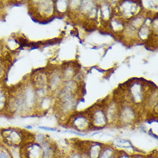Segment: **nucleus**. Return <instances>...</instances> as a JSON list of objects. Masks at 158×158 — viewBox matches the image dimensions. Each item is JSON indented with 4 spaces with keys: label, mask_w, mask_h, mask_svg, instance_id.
I'll return each mask as SVG.
<instances>
[{
    "label": "nucleus",
    "mask_w": 158,
    "mask_h": 158,
    "mask_svg": "<svg viewBox=\"0 0 158 158\" xmlns=\"http://www.w3.org/2000/svg\"><path fill=\"white\" fill-rule=\"evenodd\" d=\"M64 81L62 79L60 68H54L49 72H48V90L51 95L56 97Z\"/></svg>",
    "instance_id": "9"
},
{
    "label": "nucleus",
    "mask_w": 158,
    "mask_h": 158,
    "mask_svg": "<svg viewBox=\"0 0 158 158\" xmlns=\"http://www.w3.org/2000/svg\"><path fill=\"white\" fill-rule=\"evenodd\" d=\"M118 141H116V144L118 148H121V149H124V148H128V147H131L132 148V145L131 143H130L129 140H124V139H117Z\"/></svg>",
    "instance_id": "20"
},
{
    "label": "nucleus",
    "mask_w": 158,
    "mask_h": 158,
    "mask_svg": "<svg viewBox=\"0 0 158 158\" xmlns=\"http://www.w3.org/2000/svg\"><path fill=\"white\" fill-rule=\"evenodd\" d=\"M132 158H145V155L136 153V154H132Z\"/></svg>",
    "instance_id": "23"
},
{
    "label": "nucleus",
    "mask_w": 158,
    "mask_h": 158,
    "mask_svg": "<svg viewBox=\"0 0 158 158\" xmlns=\"http://www.w3.org/2000/svg\"><path fill=\"white\" fill-rule=\"evenodd\" d=\"M35 135L16 127L0 129V143L10 150L19 149L26 142L35 141Z\"/></svg>",
    "instance_id": "2"
},
{
    "label": "nucleus",
    "mask_w": 158,
    "mask_h": 158,
    "mask_svg": "<svg viewBox=\"0 0 158 158\" xmlns=\"http://www.w3.org/2000/svg\"><path fill=\"white\" fill-rule=\"evenodd\" d=\"M113 16V8L110 2H102L98 4V18L99 23L107 26L109 21Z\"/></svg>",
    "instance_id": "12"
},
{
    "label": "nucleus",
    "mask_w": 158,
    "mask_h": 158,
    "mask_svg": "<svg viewBox=\"0 0 158 158\" xmlns=\"http://www.w3.org/2000/svg\"><path fill=\"white\" fill-rule=\"evenodd\" d=\"M19 158H43L41 144L35 141L26 142L18 149Z\"/></svg>",
    "instance_id": "8"
},
{
    "label": "nucleus",
    "mask_w": 158,
    "mask_h": 158,
    "mask_svg": "<svg viewBox=\"0 0 158 158\" xmlns=\"http://www.w3.org/2000/svg\"><path fill=\"white\" fill-rule=\"evenodd\" d=\"M55 101H56V97L51 94H48L47 96L40 98L36 104L35 112H41V113L46 112L52 106H54Z\"/></svg>",
    "instance_id": "14"
},
{
    "label": "nucleus",
    "mask_w": 158,
    "mask_h": 158,
    "mask_svg": "<svg viewBox=\"0 0 158 158\" xmlns=\"http://www.w3.org/2000/svg\"><path fill=\"white\" fill-rule=\"evenodd\" d=\"M145 158H158L157 150H154L150 154L145 155Z\"/></svg>",
    "instance_id": "22"
},
{
    "label": "nucleus",
    "mask_w": 158,
    "mask_h": 158,
    "mask_svg": "<svg viewBox=\"0 0 158 158\" xmlns=\"http://www.w3.org/2000/svg\"><path fill=\"white\" fill-rule=\"evenodd\" d=\"M155 85L152 87L154 88ZM121 92L118 94H113L114 98L118 102H127L134 106L142 109L143 106L148 94L152 90L146 81L140 79H132L127 81L124 85H120Z\"/></svg>",
    "instance_id": "1"
},
{
    "label": "nucleus",
    "mask_w": 158,
    "mask_h": 158,
    "mask_svg": "<svg viewBox=\"0 0 158 158\" xmlns=\"http://www.w3.org/2000/svg\"><path fill=\"white\" fill-rule=\"evenodd\" d=\"M35 141L39 143L43 152V158H56L58 153V149L56 143L50 140L48 137L43 134L35 135Z\"/></svg>",
    "instance_id": "10"
},
{
    "label": "nucleus",
    "mask_w": 158,
    "mask_h": 158,
    "mask_svg": "<svg viewBox=\"0 0 158 158\" xmlns=\"http://www.w3.org/2000/svg\"><path fill=\"white\" fill-rule=\"evenodd\" d=\"M117 158H132V155L130 154L127 151H125L124 150H118V149Z\"/></svg>",
    "instance_id": "21"
},
{
    "label": "nucleus",
    "mask_w": 158,
    "mask_h": 158,
    "mask_svg": "<svg viewBox=\"0 0 158 158\" xmlns=\"http://www.w3.org/2000/svg\"><path fill=\"white\" fill-rule=\"evenodd\" d=\"M55 14L64 16L69 12V1H55Z\"/></svg>",
    "instance_id": "18"
},
{
    "label": "nucleus",
    "mask_w": 158,
    "mask_h": 158,
    "mask_svg": "<svg viewBox=\"0 0 158 158\" xmlns=\"http://www.w3.org/2000/svg\"><path fill=\"white\" fill-rule=\"evenodd\" d=\"M119 103V111H118V117L117 124L120 126H129L134 124L139 118L140 115V108L134 106L133 105L127 102Z\"/></svg>",
    "instance_id": "5"
},
{
    "label": "nucleus",
    "mask_w": 158,
    "mask_h": 158,
    "mask_svg": "<svg viewBox=\"0 0 158 158\" xmlns=\"http://www.w3.org/2000/svg\"><path fill=\"white\" fill-rule=\"evenodd\" d=\"M0 158H13L11 150L0 143Z\"/></svg>",
    "instance_id": "19"
},
{
    "label": "nucleus",
    "mask_w": 158,
    "mask_h": 158,
    "mask_svg": "<svg viewBox=\"0 0 158 158\" xmlns=\"http://www.w3.org/2000/svg\"><path fill=\"white\" fill-rule=\"evenodd\" d=\"M119 111V103L115 98L105 99V112L108 124H117Z\"/></svg>",
    "instance_id": "11"
},
{
    "label": "nucleus",
    "mask_w": 158,
    "mask_h": 158,
    "mask_svg": "<svg viewBox=\"0 0 158 158\" xmlns=\"http://www.w3.org/2000/svg\"><path fill=\"white\" fill-rule=\"evenodd\" d=\"M142 10V4L137 1H121L113 9V15L120 17L124 22H128L141 13Z\"/></svg>",
    "instance_id": "4"
},
{
    "label": "nucleus",
    "mask_w": 158,
    "mask_h": 158,
    "mask_svg": "<svg viewBox=\"0 0 158 158\" xmlns=\"http://www.w3.org/2000/svg\"><path fill=\"white\" fill-rule=\"evenodd\" d=\"M118 149L111 144H105L98 158H117Z\"/></svg>",
    "instance_id": "17"
},
{
    "label": "nucleus",
    "mask_w": 158,
    "mask_h": 158,
    "mask_svg": "<svg viewBox=\"0 0 158 158\" xmlns=\"http://www.w3.org/2000/svg\"><path fill=\"white\" fill-rule=\"evenodd\" d=\"M85 112L89 118L92 130H100L108 125L105 112V100L101 101L99 105L97 103L92 106Z\"/></svg>",
    "instance_id": "6"
},
{
    "label": "nucleus",
    "mask_w": 158,
    "mask_h": 158,
    "mask_svg": "<svg viewBox=\"0 0 158 158\" xmlns=\"http://www.w3.org/2000/svg\"><path fill=\"white\" fill-rule=\"evenodd\" d=\"M30 6L31 16L36 17L39 22L49 21L56 15L54 1H32Z\"/></svg>",
    "instance_id": "3"
},
{
    "label": "nucleus",
    "mask_w": 158,
    "mask_h": 158,
    "mask_svg": "<svg viewBox=\"0 0 158 158\" xmlns=\"http://www.w3.org/2000/svg\"><path fill=\"white\" fill-rule=\"evenodd\" d=\"M10 88L4 85L3 81L0 82V115H4L6 113L8 106Z\"/></svg>",
    "instance_id": "16"
},
{
    "label": "nucleus",
    "mask_w": 158,
    "mask_h": 158,
    "mask_svg": "<svg viewBox=\"0 0 158 158\" xmlns=\"http://www.w3.org/2000/svg\"><path fill=\"white\" fill-rule=\"evenodd\" d=\"M56 158H66V156H61V155H59L58 153H57V156H56Z\"/></svg>",
    "instance_id": "25"
},
{
    "label": "nucleus",
    "mask_w": 158,
    "mask_h": 158,
    "mask_svg": "<svg viewBox=\"0 0 158 158\" xmlns=\"http://www.w3.org/2000/svg\"><path fill=\"white\" fill-rule=\"evenodd\" d=\"M125 24H126V22H124L120 17L113 15L107 24V30L113 32L116 35H120L123 33Z\"/></svg>",
    "instance_id": "15"
},
{
    "label": "nucleus",
    "mask_w": 158,
    "mask_h": 158,
    "mask_svg": "<svg viewBox=\"0 0 158 158\" xmlns=\"http://www.w3.org/2000/svg\"><path fill=\"white\" fill-rule=\"evenodd\" d=\"M60 69L63 81L73 80L77 77L80 73V65H75L73 62L65 63L61 67H60Z\"/></svg>",
    "instance_id": "13"
},
{
    "label": "nucleus",
    "mask_w": 158,
    "mask_h": 158,
    "mask_svg": "<svg viewBox=\"0 0 158 158\" xmlns=\"http://www.w3.org/2000/svg\"><path fill=\"white\" fill-rule=\"evenodd\" d=\"M66 125L78 133H84L92 131L91 124L86 112H73L67 119Z\"/></svg>",
    "instance_id": "7"
},
{
    "label": "nucleus",
    "mask_w": 158,
    "mask_h": 158,
    "mask_svg": "<svg viewBox=\"0 0 158 158\" xmlns=\"http://www.w3.org/2000/svg\"><path fill=\"white\" fill-rule=\"evenodd\" d=\"M41 129H43V130H47V131H56V129L55 128H48V127H40Z\"/></svg>",
    "instance_id": "24"
}]
</instances>
